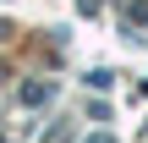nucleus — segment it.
Segmentation results:
<instances>
[{
    "label": "nucleus",
    "mask_w": 148,
    "mask_h": 143,
    "mask_svg": "<svg viewBox=\"0 0 148 143\" xmlns=\"http://www.w3.org/2000/svg\"><path fill=\"white\" fill-rule=\"evenodd\" d=\"M49 94H55L49 83H22V105H44Z\"/></svg>",
    "instance_id": "nucleus-1"
},
{
    "label": "nucleus",
    "mask_w": 148,
    "mask_h": 143,
    "mask_svg": "<svg viewBox=\"0 0 148 143\" xmlns=\"http://www.w3.org/2000/svg\"><path fill=\"white\" fill-rule=\"evenodd\" d=\"M88 143H115V138H104V132H93V138H88Z\"/></svg>",
    "instance_id": "nucleus-3"
},
{
    "label": "nucleus",
    "mask_w": 148,
    "mask_h": 143,
    "mask_svg": "<svg viewBox=\"0 0 148 143\" xmlns=\"http://www.w3.org/2000/svg\"><path fill=\"white\" fill-rule=\"evenodd\" d=\"M126 22H148V0H137V6L126 11Z\"/></svg>",
    "instance_id": "nucleus-2"
}]
</instances>
